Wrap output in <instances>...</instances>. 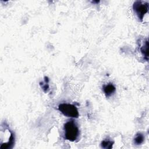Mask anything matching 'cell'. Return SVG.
<instances>
[{
	"label": "cell",
	"mask_w": 149,
	"mask_h": 149,
	"mask_svg": "<svg viewBox=\"0 0 149 149\" xmlns=\"http://www.w3.org/2000/svg\"><path fill=\"white\" fill-rule=\"evenodd\" d=\"M15 134L5 123L1 127L0 149L12 148L15 144Z\"/></svg>",
	"instance_id": "6da1fadb"
},
{
	"label": "cell",
	"mask_w": 149,
	"mask_h": 149,
	"mask_svg": "<svg viewBox=\"0 0 149 149\" xmlns=\"http://www.w3.org/2000/svg\"><path fill=\"white\" fill-rule=\"evenodd\" d=\"M65 138L70 141H74L78 139L80 135V130L76 122L73 120H69L66 122L63 126Z\"/></svg>",
	"instance_id": "7a4b0ae2"
},
{
	"label": "cell",
	"mask_w": 149,
	"mask_h": 149,
	"mask_svg": "<svg viewBox=\"0 0 149 149\" xmlns=\"http://www.w3.org/2000/svg\"><path fill=\"white\" fill-rule=\"evenodd\" d=\"M133 9L140 21H143L144 16L148 13L149 3L143 1H136L133 3Z\"/></svg>",
	"instance_id": "3957f363"
},
{
	"label": "cell",
	"mask_w": 149,
	"mask_h": 149,
	"mask_svg": "<svg viewBox=\"0 0 149 149\" xmlns=\"http://www.w3.org/2000/svg\"><path fill=\"white\" fill-rule=\"evenodd\" d=\"M59 111L65 116L77 118L79 113L77 107L73 105L68 103H62L58 105Z\"/></svg>",
	"instance_id": "277c9868"
},
{
	"label": "cell",
	"mask_w": 149,
	"mask_h": 149,
	"mask_svg": "<svg viewBox=\"0 0 149 149\" xmlns=\"http://www.w3.org/2000/svg\"><path fill=\"white\" fill-rule=\"evenodd\" d=\"M102 90L106 97H109L115 92L116 87L112 83H109L102 86Z\"/></svg>",
	"instance_id": "5b68a950"
},
{
	"label": "cell",
	"mask_w": 149,
	"mask_h": 149,
	"mask_svg": "<svg viewBox=\"0 0 149 149\" xmlns=\"http://www.w3.org/2000/svg\"><path fill=\"white\" fill-rule=\"evenodd\" d=\"M144 136L141 133H137L134 138V143L136 145L141 144L144 141Z\"/></svg>",
	"instance_id": "8992f818"
},
{
	"label": "cell",
	"mask_w": 149,
	"mask_h": 149,
	"mask_svg": "<svg viewBox=\"0 0 149 149\" xmlns=\"http://www.w3.org/2000/svg\"><path fill=\"white\" fill-rule=\"evenodd\" d=\"M148 40H146L145 43L140 47V52L144 57L146 58V60H148Z\"/></svg>",
	"instance_id": "52a82bcc"
},
{
	"label": "cell",
	"mask_w": 149,
	"mask_h": 149,
	"mask_svg": "<svg viewBox=\"0 0 149 149\" xmlns=\"http://www.w3.org/2000/svg\"><path fill=\"white\" fill-rule=\"evenodd\" d=\"M113 144V141L112 140H110L109 139H105L102 141L101 143V146L103 148L105 149H110L112 147V146Z\"/></svg>",
	"instance_id": "ba28073f"
},
{
	"label": "cell",
	"mask_w": 149,
	"mask_h": 149,
	"mask_svg": "<svg viewBox=\"0 0 149 149\" xmlns=\"http://www.w3.org/2000/svg\"><path fill=\"white\" fill-rule=\"evenodd\" d=\"M48 81H49L48 78L47 77H45V84L42 83V86H41V87H42V90L45 92H47L48 91V90H49Z\"/></svg>",
	"instance_id": "9c48e42d"
},
{
	"label": "cell",
	"mask_w": 149,
	"mask_h": 149,
	"mask_svg": "<svg viewBox=\"0 0 149 149\" xmlns=\"http://www.w3.org/2000/svg\"><path fill=\"white\" fill-rule=\"evenodd\" d=\"M92 2H93V3H98L99 1H93Z\"/></svg>",
	"instance_id": "30bf717a"
}]
</instances>
